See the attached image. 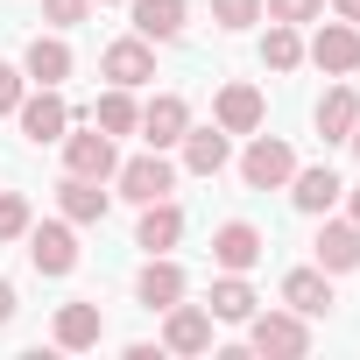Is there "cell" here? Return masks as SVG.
<instances>
[{
	"mask_svg": "<svg viewBox=\"0 0 360 360\" xmlns=\"http://www.w3.org/2000/svg\"><path fill=\"white\" fill-rule=\"evenodd\" d=\"M262 15H269V22L304 29V22H318V15H325V0H262Z\"/></svg>",
	"mask_w": 360,
	"mask_h": 360,
	"instance_id": "obj_27",
	"label": "cell"
},
{
	"mask_svg": "<svg viewBox=\"0 0 360 360\" xmlns=\"http://www.w3.org/2000/svg\"><path fill=\"white\" fill-rule=\"evenodd\" d=\"M184 290H191V283H184V269H176L169 255H148V269L134 276V297H141L148 311H169V304H184Z\"/></svg>",
	"mask_w": 360,
	"mask_h": 360,
	"instance_id": "obj_15",
	"label": "cell"
},
{
	"mask_svg": "<svg viewBox=\"0 0 360 360\" xmlns=\"http://www.w3.org/2000/svg\"><path fill=\"white\" fill-rule=\"evenodd\" d=\"M346 219H353V226H360V191H353V205H346Z\"/></svg>",
	"mask_w": 360,
	"mask_h": 360,
	"instance_id": "obj_34",
	"label": "cell"
},
{
	"mask_svg": "<svg viewBox=\"0 0 360 360\" xmlns=\"http://www.w3.org/2000/svg\"><path fill=\"white\" fill-rule=\"evenodd\" d=\"M353 120H360V92H353V85H332V92L318 99V134H325V141H346Z\"/></svg>",
	"mask_w": 360,
	"mask_h": 360,
	"instance_id": "obj_25",
	"label": "cell"
},
{
	"mask_svg": "<svg viewBox=\"0 0 360 360\" xmlns=\"http://www.w3.org/2000/svg\"><path fill=\"white\" fill-rule=\"evenodd\" d=\"M339 198H346V184H339V169H332V162H311V169H297V176H290V205H297V212H311V219H325Z\"/></svg>",
	"mask_w": 360,
	"mask_h": 360,
	"instance_id": "obj_11",
	"label": "cell"
},
{
	"mask_svg": "<svg viewBox=\"0 0 360 360\" xmlns=\"http://www.w3.org/2000/svg\"><path fill=\"white\" fill-rule=\"evenodd\" d=\"M57 148H64V169H71V176H99V184H106V176L120 169V148H113L106 127H78V134H64Z\"/></svg>",
	"mask_w": 360,
	"mask_h": 360,
	"instance_id": "obj_6",
	"label": "cell"
},
{
	"mask_svg": "<svg viewBox=\"0 0 360 360\" xmlns=\"http://www.w3.org/2000/svg\"><path fill=\"white\" fill-rule=\"evenodd\" d=\"M311 248H318V269H325V276H346V269H360V226H353V219H325Z\"/></svg>",
	"mask_w": 360,
	"mask_h": 360,
	"instance_id": "obj_18",
	"label": "cell"
},
{
	"mask_svg": "<svg viewBox=\"0 0 360 360\" xmlns=\"http://www.w3.org/2000/svg\"><path fill=\"white\" fill-rule=\"evenodd\" d=\"M50 339H57L64 353H92V346L106 339V311L78 297V304H64V311H57V325H50Z\"/></svg>",
	"mask_w": 360,
	"mask_h": 360,
	"instance_id": "obj_14",
	"label": "cell"
},
{
	"mask_svg": "<svg viewBox=\"0 0 360 360\" xmlns=\"http://www.w3.org/2000/svg\"><path fill=\"white\" fill-rule=\"evenodd\" d=\"M304 57H311L325 78H346V71H360V29H353V22H339V15H332V22L318 15V36L304 43Z\"/></svg>",
	"mask_w": 360,
	"mask_h": 360,
	"instance_id": "obj_5",
	"label": "cell"
},
{
	"mask_svg": "<svg viewBox=\"0 0 360 360\" xmlns=\"http://www.w3.org/2000/svg\"><path fill=\"white\" fill-rule=\"evenodd\" d=\"M127 15H134V36L141 43H176L184 36V0H127Z\"/></svg>",
	"mask_w": 360,
	"mask_h": 360,
	"instance_id": "obj_16",
	"label": "cell"
},
{
	"mask_svg": "<svg viewBox=\"0 0 360 360\" xmlns=\"http://www.w3.org/2000/svg\"><path fill=\"white\" fill-rule=\"evenodd\" d=\"M283 304L304 311V318H325V311H332V276H325L318 262H311V269H290V276H283Z\"/></svg>",
	"mask_w": 360,
	"mask_h": 360,
	"instance_id": "obj_20",
	"label": "cell"
},
{
	"mask_svg": "<svg viewBox=\"0 0 360 360\" xmlns=\"http://www.w3.org/2000/svg\"><path fill=\"white\" fill-rule=\"evenodd\" d=\"M57 212H64L71 226L106 219V191H99V176H71V169H64V184H57Z\"/></svg>",
	"mask_w": 360,
	"mask_h": 360,
	"instance_id": "obj_21",
	"label": "cell"
},
{
	"mask_svg": "<svg viewBox=\"0 0 360 360\" xmlns=\"http://www.w3.org/2000/svg\"><path fill=\"white\" fill-rule=\"evenodd\" d=\"M262 64H269V71H297V64H304V36H297L290 22H269V36H262Z\"/></svg>",
	"mask_w": 360,
	"mask_h": 360,
	"instance_id": "obj_26",
	"label": "cell"
},
{
	"mask_svg": "<svg viewBox=\"0 0 360 360\" xmlns=\"http://www.w3.org/2000/svg\"><path fill=\"white\" fill-rule=\"evenodd\" d=\"M176 240H184V205H169V198L141 205V226H134V248H148V255H169Z\"/></svg>",
	"mask_w": 360,
	"mask_h": 360,
	"instance_id": "obj_19",
	"label": "cell"
},
{
	"mask_svg": "<svg viewBox=\"0 0 360 360\" xmlns=\"http://www.w3.org/2000/svg\"><path fill=\"white\" fill-rule=\"evenodd\" d=\"M29 262H36V276H71L78 269V233H71V219H50V226H36L29 219Z\"/></svg>",
	"mask_w": 360,
	"mask_h": 360,
	"instance_id": "obj_7",
	"label": "cell"
},
{
	"mask_svg": "<svg viewBox=\"0 0 360 360\" xmlns=\"http://www.w3.org/2000/svg\"><path fill=\"white\" fill-rule=\"evenodd\" d=\"M205 311H212V325H248V318H255V290H248V276H226V269H219Z\"/></svg>",
	"mask_w": 360,
	"mask_h": 360,
	"instance_id": "obj_23",
	"label": "cell"
},
{
	"mask_svg": "<svg viewBox=\"0 0 360 360\" xmlns=\"http://www.w3.org/2000/svg\"><path fill=\"white\" fill-rule=\"evenodd\" d=\"M29 219H36V212H29V198H22V191H0V240H22V233H29Z\"/></svg>",
	"mask_w": 360,
	"mask_h": 360,
	"instance_id": "obj_28",
	"label": "cell"
},
{
	"mask_svg": "<svg viewBox=\"0 0 360 360\" xmlns=\"http://www.w3.org/2000/svg\"><path fill=\"white\" fill-rule=\"evenodd\" d=\"M22 92H29V71H22V64H0V113H15Z\"/></svg>",
	"mask_w": 360,
	"mask_h": 360,
	"instance_id": "obj_31",
	"label": "cell"
},
{
	"mask_svg": "<svg viewBox=\"0 0 360 360\" xmlns=\"http://www.w3.org/2000/svg\"><path fill=\"white\" fill-rule=\"evenodd\" d=\"M8 318H15V283L0 276V325H8Z\"/></svg>",
	"mask_w": 360,
	"mask_h": 360,
	"instance_id": "obj_32",
	"label": "cell"
},
{
	"mask_svg": "<svg viewBox=\"0 0 360 360\" xmlns=\"http://www.w3.org/2000/svg\"><path fill=\"white\" fill-rule=\"evenodd\" d=\"M332 15H339V22H353V29H360V0H332Z\"/></svg>",
	"mask_w": 360,
	"mask_h": 360,
	"instance_id": "obj_33",
	"label": "cell"
},
{
	"mask_svg": "<svg viewBox=\"0 0 360 360\" xmlns=\"http://www.w3.org/2000/svg\"><path fill=\"white\" fill-rule=\"evenodd\" d=\"M248 353H269V360H304L311 353V318L304 311H255L248 318Z\"/></svg>",
	"mask_w": 360,
	"mask_h": 360,
	"instance_id": "obj_1",
	"label": "cell"
},
{
	"mask_svg": "<svg viewBox=\"0 0 360 360\" xmlns=\"http://www.w3.org/2000/svg\"><path fill=\"white\" fill-rule=\"evenodd\" d=\"M290 176H297V148H290L283 134H262V127H255V141L240 148V184H248V191H283Z\"/></svg>",
	"mask_w": 360,
	"mask_h": 360,
	"instance_id": "obj_3",
	"label": "cell"
},
{
	"mask_svg": "<svg viewBox=\"0 0 360 360\" xmlns=\"http://www.w3.org/2000/svg\"><path fill=\"white\" fill-rule=\"evenodd\" d=\"M99 71H106L113 85H127V92H134V85H148V78H155V43L120 36V43H106V50H99Z\"/></svg>",
	"mask_w": 360,
	"mask_h": 360,
	"instance_id": "obj_9",
	"label": "cell"
},
{
	"mask_svg": "<svg viewBox=\"0 0 360 360\" xmlns=\"http://www.w3.org/2000/svg\"><path fill=\"white\" fill-rule=\"evenodd\" d=\"M176 148H184V169H191V176H219V169L233 162V134H226L219 120H212V127H184Z\"/></svg>",
	"mask_w": 360,
	"mask_h": 360,
	"instance_id": "obj_12",
	"label": "cell"
},
{
	"mask_svg": "<svg viewBox=\"0 0 360 360\" xmlns=\"http://www.w3.org/2000/svg\"><path fill=\"white\" fill-rule=\"evenodd\" d=\"M15 120H22V134L36 141V148H57L71 127H78V106L57 92V85H43V92H22V106H15Z\"/></svg>",
	"mask_w": 360,
	"mask_h": 360,
	"instance_id": "obj_2",
	"label": "cell"
},
{
	"mask_svg": "<svg viewBox=\"0 0 360 360\" xmlns=\"http://www.w3.org/2000/svg\"><path fill=\"white\" fill-rule=\"evenodd\" d=\"M92 127H106L113 141H120V134H141V106H134V92H127V85L99 92V99H92Z\"/></svg>",
	"mask_w": 360,
	"mask_h": 360,
	"instance_id": "obj_24",
	"label": "cell"
},
{
	"mask_svg": "<svg viewBox=\"0 0 360 360\" xmlns=\"http://www.w3.org/2000/svg\"><path fill=\"white\" fill-rule=\"evenodd\" d=\"M162 353H212V311L205 304H169L162 311Z\"/></svg>",
	"mask_w": 360,
	"mask_h": 360,
	"instance_id": "obj_8",
	"label": "cell"
},
{
	"mask_svg": "<svg viewBox=\"0 0 360 360\" xmlns=\"http://www.w3.org/2000/svg\"><path fill=\"white\" fill-rule=\"evenodd\" d=\"M184 127H191L184 92H155V99L141 106V141H148V148H176V141H184Z\"/></svg>",
	"mask_w": 360,
	"mask_h": 360,
	"instance_id": "obj_10",
	"label": "cell"
},
{
	"mask_svg": "<svg viewBox=\"0 0 360 360\" xmlns=\"http://www.w3.org/2000/svg\"><path fill=\"white\" fill-rule=\"evenodd\" d=\"M346 141H353V155H360V120H353V134H346Z\"/></svg>",
	"mask_w": 360,
	"mask_h": 360,
	"instance_id": "obj_35",
	"label": "cell"
},
{
	"mask_svg": "<svg viewBox=\"0 0 360 360\" xmlns=\"http://www.w3.org/2000/svg\"><path fill=\"white\" fill-rule=\"evenodd\" d=\"M85 15H92V0H43V22L50 29H78Z\"/></svg>",
	"mask_w": 360,
	"mask_h": 360,
	"instance_id": "obj_30",
	"label": "cell"
},
{
	"mask_svg": "<svg viewBox=\"0 0 360 360\" xmlns=\"http://www.w3.org/2000/svg\"><path fill=\"white\" fill-rule=\"evenodd\" d=\"M99 8H127V0H99Z\"/></svg>",
	"mask_w": 360,
	"mask_h": 360,
	"instance_id": "obj_36",
	"label": "cell"
},
{
	"mask_svg": "<svg viewBox=\"0 0 360 360\" xmlns=\"http://www.w3.org/2000/svg\"><path fill=\"white\" fill-rule=\"evenodd\" d=\"M212 120H219L226 134H255V127L269 120V106H262V92H255V85H219V99H212Z\"/></svg>",
	"mask_w": 360,
	"mask_h": 360,
	"instance_id": "obj_17",
	"label": "cell"
},
{
	"mask_svg": "<svg viewBox=\"0 0 360 360\" xmlns=\"http://www.w3.org/2000/svg\"><path fill=\"white\" fill-rule=\"evenodd\" d=\"M113 184H120V198H127V205H155V198H169V191H176V162H169L162 148L127 155V162L113 169Z\"/></svg>",
	"mask_w": 360,
	"mask_h": 360,
	"instance_id": "obj_4",
	"label": "cell"
},
{
	"mask_svg": "<svg viewBox=\"0 0 360 360\" xmlns=\"http://www.w3.org/2000/svg\"><path fill=\"white\" fill-rule=\"evenodd\" d=\"M22 71H29V85H64L71 78V43L64 36H36L22 50Z\"/></svg>",
	"mask_w": 360,
	"mask_h": 360,
	"instance_id": "obj_22",
	"label": "cell"
},
{
	"mask_svg": "<svg viewBox=\"0 0 360 360\" xmlns=\"http://www.w3.org/2000/svg\"><path fill=\"white\" fill-rule=\"evenodd\" d=\"M212 22L219 29H255L262 22V0H212Z\"/></svg>",
	"mask_w": 360,
	"mask_h": 360,
	"instance_id": "obj_29",
	"label": "cell"
},
{
	"mask_svg": "<svg viewBox=\"0 0 360 360\" xmlns=\"http://www.w3.org/2000/svg\"><path fill=\"white\" fill-rule=\"evenodd\" d=\"M262 248H269V240H262V226H248V219H226V226L212 233V262H219L226 276H248V269L262 262Z\"/></svg>",
	"mask_w": 360,
	"mask_h": 360,
	"instance_id": "obj_13",
	"label": "cell"
}]
</instances>
